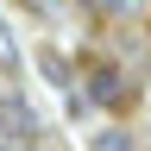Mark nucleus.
Listing matches in <instances>:
<instances>
[{"mask_svg": "<svg viewBox=\"0 0 151 151\" xmlns=\"http://www.w3.org/2000/svg\"><path fill=\"white\" fill-rule=\"evenodd\" d=\"M0 132H13V139H38V113H32V101H25L19 88L0 94Z\"/></svg>", "mask_w": 151, "mask_h": 151, "instance_id": "f03ea898", "label": "nucleus"}, {"mask_svg": "<svg viewBox=\"0 0 151 151\" xmlns=\"http://www.w3.org/2000/svg\"><path fill=\"white\" fill-rule=\"evenodd\" d=\"M88 151H126V132H94Z\"/></svg>", "mask_w": 151, "mask_h": 151, "instance_id": "39448f33", "label": "nucleus"}, {"mask_svg": "<svg viewBox=\"0 0 151 151\" xmlns=\"http://www.w3.org/2000/svg\"><path fill=\"white\" fill-rule=\"evenodd\" d=\"M38 69L50 76V88H63V94H76V88H69L76 76H69V57H63V50H38Z\"/></svg>", "mask_w": 151, "mask_h": 151, "instance_id": "7ed1b4c3", "label": "nucleus"}, {"mask_svg": "<svg viewBox=\"0 0 151 151\" xmlns=\"http://www.w3.org/2000/svg\"><path fill=\"white\" fill-rule=\"evenodd\" d=\"M0 69H19V38L6 32V19H0Z\"/></svg>", "mask_w": 151, "mask_h": 151, "instance_id": "20e7f679", "label": "nucleus"}, {"mask_svg": "<svg viewBox=\"0 0 151 151\" xmlns=\"http://www.w3.org/2000/svg\"><path fill=\"white\" fill-rule=\"evenodd\" d=\"M88 94H94L101 107H126L132 82H126V69H120V63H94V69H88Z\"/></svg>", "mask_w": 151, "mask_h": 151, "instance_id": "f257e3e1", "label": "nucleus"}]
</instances>
